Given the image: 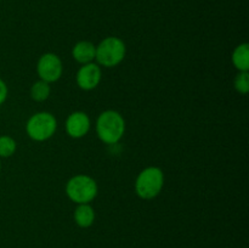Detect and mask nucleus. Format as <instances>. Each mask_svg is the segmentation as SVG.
<instances>
[{
	"instance_id": "nucleus-8",
	"label": "nucleus",
	"mask_w": 249,
	"mask_h": 248,
	"mask_svg": "<svg viewBox=\"0 0 249 248\" xmlns=\"http://www.w3.org/2000/svg\"><path fill=\"white\" fill-rule=\"evenodd\" d=\"M90 130V118L85 112L75 111L66 121V131L73 139H80Z\"/></svg>"
},
{
	"instance_id": "nucleus-15",
	"label": "nucleus",
	"mask_w": 249,
	"mask_h": 248,
	"mask_svg": "<svg viewBox=\"0 0 249 248\" xmlns=\"http://www.w3.org/2000/svg\"><path fill=\"white\" fill-rule=\"evenodd\" d=\"M7 94H9V90H7V85L5 84V82L2 79H0V106L6 101Z\"/></svg>"
},
{
	"instance_id": "nucleus-3",
	"label": "nucleus",
	"mask_w": 249,
	"mask_h": 248,
	"mask_svg": "<svg viewBox=\"0 0 249 248\" xmlns=\"http://www.w3.org/2000/svg\"><path fill=\"white\" fill-rule=\"evenodd\" d=\"M164 185V174L158 167H147L141 170L135 181V191L140 198L153 199L160 194Z\"/></svg>"
},
{
	"instance_id": "nucleus-12",
	"label": "nucleus",
	"mask_w": 249,
	"mask_h": 248,
	"mask_svg": "<svg viewBox=\"0 0 249 248\" xmlns=\"http://www.w3.org/2000/svg\"><path fill=\"white\" fill-rule=\"evenodd\" d=\"M51 92L50 84L44 80H38L31 88V97L36 102H43L49 99Z\"/></svg>"
},
{
	"instance_id": "nucleus-11",
	"label": "nucleus",
	"mask_w": 249,
	"mask_h": 248,
	"mask_svg": "<svg viewBox=\"0 0 249 248\" xmlns=\"http://www.w3.org/2000/svg\"><path fill=\"white\" fill-rule=\"evenodd\" d=\"M232 63L238 72H248L249 71V44L242 43L232 53Z\"/></svg>"
},
{
	"instance_id": "nucleus-6",
	"label": "nucleus",
	"mask_w": 249,
	"mask_h": 248,
	"mask_svg": "<svg viewBox=\"0 0 249 248\" xmlns=\"http://www.w3.org/2000/svg\"><path fill=\"white\" fill-rule=\"evenodd\" d=\"M36 72L40 80H44L49 84L57 82L63 72L62 61L56 53H44L36 63Z\"/></svg>"
},
{
	"instance_id": "nucleus-9",
	"label": "nucleus",
	"mask_w": 249,
	"mask_h": 248,
	"mask_svg": "<svg viewBox=\"0 0 249 248\" xmlns=\"http://www.w3.org/2000/svg\"><path fill=\"white\" fill-rule=\"evenodd\" d=\"M96 55V46L88 40L78 41L72 50V56L78 63L80 65H87V63L92 62Z\"/></svg>"
},
{
	"instance_id": "nucleus-14",
	"label": "nucleus",
	"mask_w": 249,
	"mask_h": 248,
	"mask_svg": "<svg viewBox=\"0 0 249 248\" xmlns=\"http://www.w3.org/2000/svg\"><path fill=\"white\" fill-rule=\"evenodd\" d=\"M233 87L236 91L240 94L246 95L249 91V73L248 72H238V74L233 80Z\"/></svg>"
},
{
	"instance_id": "nucleus-16",
	"label": "nucleus",
	"mask_w": 249,
	"mask_h": 248,
	"mask_svg": "<svg viewBox=\"0 0 249 248\" xmlns=\"http://www.w3.org/2000/svg\"><path fill=\"white\" fill-rule=\"evenodd\" d=\"M0 170H1V164H0Z\"/></svg>"
},
{
	"instance_id": "nucleus-2",
	"label": "nucleus",
	"mask_w": 249,
	"mask_h": 248,
	"mask_svg": "<svg viewBox=\"0 0 249 248\" xmlns=\"http://www.w3.org/2000/svg\"><path fill=\"white\" fill-rule=\"evenodd\" d=\"M97 192L99 187L96 181L89 175H74L66 184V195L77 204L90 203L97 196Z\"/></svg>"
},
{
	"instance_id": "nucleus-4",
	"label": "nucleus",
	"mask_w": 249,
	"mask_h": 248,
	"mask_svg": "<svg viewBox=\"0 0 249 248\" xmlns=\"http://www.w3.org/2000/svg\"><path fill=\"white\" fill-rule=\"evenodd\" d=\"M126 53V46L122 39L117 36H107L96 46L95 60L97 65L106 68L118 66L124 60Z\"/></svg>"
},
{
	"instance_id": "nucleus-13",
	"label": "nucleus",
	"mask_w": 249,
	"mask_h": 248,
	"mask_svg": "<svg viewBox=\"0 0 249 248\" xmlns=\"http://www.w3.org/2000/svg\"><path fill=\"white\" fill-rule=\"evenodd\" d=\"M17 143L11 136H0V157H11L16 152Z\"/></svg>"
},
{
	"instance_id": "nucleus-1",
	"label": "nucleus",
	"mask_w": 249,
	"mask_h": 248,
	"mask_svg": "<svg viewBox=\"0 0 249 248\" xmlns=\"http://www.w3.org/2000/svg\"><path fill=\"white\" fill-rule=\"evenodd\" d=\"M96 133L104 143H117L125 133V121L123 116L113 109L102 112L96 121Z\"/></svg>"
},
{
	"instance_id": "nucleus-5",
	"label": "nucleus",
	"mask_w": 249,
	"mask_h": 248,
	"mask_svg": "<svg viewBox=\"0 0 249 248\" xmlns=\"http://www.w3.org/2000/svg\"><path fill=\"white\" fill-rule=\"evenodd\" d=\"M57 121L50 112H38L28 119L26 124L27 135L34 141H46L56 133Z\"/></svg>"
},
{
	"instance_id": "nucleus-7",
	"label": "nucleus",
	"mask_w": 249,
	"mask_h": 248,
	"mask_svg": "<svg viewBox=\"0 0 249 248\" xmlns=\"http://www.w3.org/2000/svg\"><path fill=\"white\" fill-rule=\"evenodd\" d=\"M102 78L101 67L97 63L90 62L83 65L77 73L78 87L85 91H90L97 88Z\"/></svg>"
},
{
	"instance_id": "nucleus-10",
	"label": "nucleus",
	"mask_w": 249,
	"mask_h": 248,
	"mask_svg": "<svg viewBox=\"0 0 249 248\" xmlns=\"http://www.w3.org/2000/svg\"><path fill=\"white\" fill-rule=\"evenodd\" d=\"M74 221L79 228H90L95 221L94 208L89 203L78 204L74 211Z\"/></svg>"
}]
</instances>
